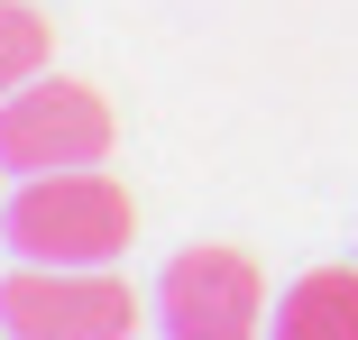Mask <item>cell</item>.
I'll return each instance as SVG.
<instances>
[{
  "label": "cell",
  "instance_id": "6da1fadb",
  "mask_svg": "<svg viewBox=\"0 0 358 340\" xmlns=\"http://www.w3.org/2000/svg\"><path fill=\"white\" fill-rule=\"evenodd\" d=\"M0 230L28 267H110L138 239V202L101 166H64V175H19V193L0 202Z\"/></svg>",
  "mask_w": 358,
  "mask_h": 340
},
{
  "label": "cell",
  "instance_id": "7a4b0ae2",
  "mask_svg": "<svg viewBox=\"0 0 358 340\" xmlns=\"http://www.w3.org/2000/svg\"><path fill=\"white\" fill-rule=\"evenodd\" d=\"M138 285L110 267H10L0 276V331L10 340H129L138 331Z\"/></svg>",
  "mask_w": 358,
  "mask_h": 340
},
{
  "label": "cell",
  "instance_id": "3957f363",
  "mask_svg": "<svg viewBox=\"0 0 358 340\" xmlns=\"http://www.w3.org/2000/svg\"><path fill=\"white\" fill-rule=\"evenodd\" d=\"M120 139V120L92 83L74 74H37L0 101V166L10 175H64V166H101Z\"/></svg>",
  "mask_w": 358,
  "mask_h": 340
},
{
  "label": "cell",
  "instance_id": "277c9868",
  "mask_svg": "<svg viewBox=\"0 0 358 340\" xmlns=\"http://www.w3.org/2000/svg\"><path fill=\"white\" fill-rule=\"evenodd\" d=\"M157 331L166 340H257L266 331V276H257V257L221 248V239L166 257V276H157Z\"/></svg>",
  "mask_w": 358,
  "mask_h": 340
},
{
  "label": "cell",
  "instance_id": "5b68a950",
  "mask_svg": "<svg viewBox=\"0 0 358 340\" xmlns=\"http://www.w3.org/2000/svg\"><path fill=\"white\" fill-rule=\"evenodd\" d=\"M266 340H358V267H303L275 295Z\"/></svg>",
  "mask_w": 358,
  "mask_h": 340
},
{
  "label": "cell",
  "instance_id": "8992f818",
  "mask_svg": "<svg viewBox=\"0 0 358 340\" xmlns=\"http://www.w3.org/2000/svg\"><path fill=\"white\" fill-rule=\"evenodd\" d=\"M46 55H55L46 10H28V0H0V101H10L19 83H37V74H46Z\"/></svg>",
  "mask_w": 358,
  "mask_h": 340
},
{
  "label": "cell",
  "instance_id": "52a82bcc",
  "mask_svg": "<svg viewBox=\"0 0 358 340\" xmlns=\"http://www.w3.org/2000/svg\"><path fill=\"white\" fill-rule=\"evenodd\" d=\"M0 175H10V166H0Z\"/></svg>",
  "mask_w": 358,
  "mask_h": 340
},
{
  "label": "cell",
  "instance_id": "ba28073f",
  "mask_svg": "<svg viewBox=\"0 0 358 340\" xmlns=\"http://www.w3.org/2000/svg\"><path fill=\"white\" fill-rule=\"evenodd\" d=\"M0 340H10V331H0Z\"/></svg>",
  "mask_w": 358,
  "mask_h": 340
}]
</instances>
